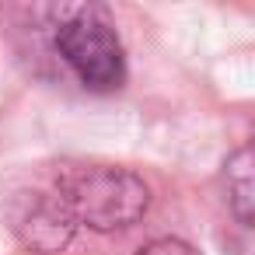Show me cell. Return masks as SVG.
I'll list each match as a JSON object with an SVG mask.
<instances>
[{
  "instance_id": "1",
  "label": "cell",
  "mask_w": 255,
  "mask_h": 255,
  "mask_svg": "<svg viewBox=\"0 0 255 255\" xmlns=\"http://www.w3.org/2000/svg\"><path fill=\"white\" fill-rule=\"evenodd\" d=\"M56 199L70 213V220L98 234H112L133 227L150 210V185L116 164H74L63 168L53 182Z\"/></svg>"
},
{
  "instance_id": "2",
  "label": "cell",
  "mask_w": 255,
  "mask_h": 255,
  "mask_svg": "<svg viewBox=\"0 0 255 255\" xmlns=\"http://www.w3.org/2000/svg\"><path fill=\"white\" fill-rule=\"evenodd\" d=\"M53 49L91 95H112L126 84V49L105 7H63L53 25Z\"/></svg>"
},
{
  "instance_id": "3",
  "label": "cell",
  "mask_w": 255,
  "mask_h": 255,
  "mask_svg": "<svg viewBox=\"0 0 255 255\" xmlns=\"http://www.w3.org/2000/svg\"><path fill=\"white\" fill-rule=\"evenodd\" d=\"M14 238L28 248V252H39V255H53V252H63L74 234H77V224L70 220V213L63 210V203L56 199V192H32L18 203L14 210Z\"/></svg>"
},
{
  "instance_id": "4",
  "label": "cell",
  "mask_w": 255,
  "mask_h": 255,
  "mask_svg": "<svg viewBox=\"0 0 255 255\" xmlns=\"http://www.w3.org/2000/svg\"><path fill=\"white\" fill-rule=\"evenodd\" d=\"M224 189H227V206L241 227H252L255 220V182H252V143L238 147L224 161Z\"/></svg>"
},
{
  "instance_id": "5",
  "label": "cell",
  "mask_w": 255,
  "mask_h": 255,
  "mask_svg": "<svg viewBox=\"0 0 255 255\" xmlns=\"http://www.w3.org/2000/svg\"><path fill=\"white\" fill-rule=\"evenodd\" d=\"M136 255H199V252L189 241H182V238H157V241L143 245Z\"/></svg>"
}]
</instances>
